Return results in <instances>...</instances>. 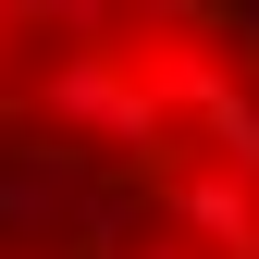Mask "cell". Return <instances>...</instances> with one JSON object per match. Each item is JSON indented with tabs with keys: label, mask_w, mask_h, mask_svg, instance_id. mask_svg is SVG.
<instances>
[{
	"label": "cell",
	"mask_w": 259,
	"mask_h": 259,
	"mask_svg": "<svg viewBox=\"0 0 259 259\" xmlns=\"http://www.w3.org/2000/svg\"><path fill=\"white\" fill-rule=\"evenodd\" d=\"M0 259H259V0H0Z\"/></svg>",
	"instance_id": "1"
}]
</instances>
